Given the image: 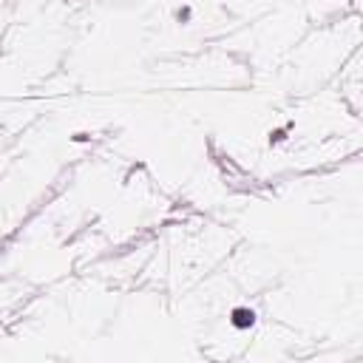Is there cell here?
Segmentation results:
<instances>
[{
  "instance_id": "6da1fadb",
  "label": "cell",
  "mask_w": 363,
  "mask_h": 363,
  "mask_svg": "<svg viewBox=\"0 0 363 363\" xmlns=\"http://www.w3.org/2000/svg\"><path fill=\"white\" fill-rule=\"evenodd\" d=\"M233 324H236V327H250V324H253V312L236 309V312H233Z\"/></svg>"
}]
</instances>
